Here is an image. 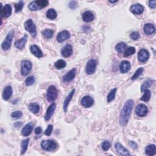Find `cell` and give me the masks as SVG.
Wrapping results in <instances>:
<instances>
[{"label":"cell","mask_w":156,"mask_h":156,"mask_svg":"<svg viewBox=\"0 0 156 156\" xmlns=\"http://www.w3.org/2000/svg\"><path fill=\"white\" fill-rule=\"evenodd\" d=\"M133 105H134V102L132 99H129L124 103L121 110L119 118V123L121 126H125L127 124L130 117Z\"/></svg>","instance_id":"obj_1"},{"label":"cell","mask_w":156,"mask_h":156,"mask_svg":"<svg viewBox=\"0 0 156 156\" xmlns=\"http://www.w3.org/2000/svg\"><path fill=\"white\" fill-rule=\"evenodd\" d=\"M48 4L49 2L47 0H37V1L31 2L29 5L28 8L31 11H36L47 7Z\"/></svg>","instance_id":"obj_2"},{"label":"cell","mask_w":156,"mask_h":156,"mask_svg":"<svg viewBox=\"0 0 156 156\" xmlns=\"http://www.w3.org/2000/svg\"><path fill=\"white\" fill-rule=\"evenodd\" d=\"M58 96V90L56 86L52 85L50 86L47 92V99L48 102L54 101Z\"/></svg>","instance_id":"obj_3"},{"label":"cell","mask_w":156,"mask_h":156,"mask_svg":"<svg viewBox=\"0 0 156 156\" xmlns=\"http://www.w3.org/2000/svg\"><path fill=\"white\" fill-rule=\"evenodd\" d=\"M41 147L44 151H53L57 148V144L55 141L52 140H43L41 143Z\"/></svg>","instance_id":"obj_4"},{"label":"cell","mask_w":156,"mask_h":156,"mask_svg":"<svg viewBox=\"0 0 156 156\" xmlns=\"http://www.w3.org/2000/svg\"><path fill=\"white\" fill-rule=\"evenodd\" d=\"M25 29L31 34L32 37H35L37 35L36 26L32 19H28L25 21L24 24Z\"/></svg>","instance_id":"obj_5"},{"label":"cell","mask_w":156,"mask_h":156,"mask_svg":"<svg viewBox=\"0 0 156 156\" xmlns=\"http://www.w3.org/2000/svg\"><path fill=\"white\" fill-rule=\"evenodd\" d=\"M14 34V31H11L8 34L6 37L3 41V43L2 44V48L4 51H8L11 48L12 40H13Z\"/></svg>","instance_id":"obj_6"},{"label":"cell","mask_w":156,"mask_h":156,"mask_svg":"<svg viewBox=\"0 0 156 156\" xmlns=\"http://www.w3.org/2000/svg\"><path fill=\"white\" fill-rule=\"evenodd\" d=\"M32 63L29 60H23L21 63V74L22 76H27L31 71Z\"/></svg>","instance_id":"obj_7"},{"label":"cell","mask_w":156,"mask_h":156,"mask_svg":"<svg viewBox=\"0 0 156 156\" xmlns=\"http://www.w3.org/2000/svg\"><path fill=\"white\" fill-rule=\"evenodd\" d=\"M97 66V62L95 59H90L88 60L86 65L85 72L87 75H91L96 72Z\"/></svg>","instance_id":"obj_8"},{"label":"cell","mask_w":156,"mask_h":156,"mask_svg":"<svg viewBox=\"0 0 156 156\" xmlns=\"http://www.w3.org/2000/svg\"><path fill=\"white\" fill-rule=\"evenodd\" d=\"M148 107L144 104H139L136 109V113L140 117H145L148 114Z\"/></svg>","instance_id":"obj_9"},{"label":"cell","mask_w":156,"mask_h":156,"mask_svg":"<svg viewBox=\"0 0 156 156\" xmlns=\"http://www.w3.org/2000/svg\"><path fill=\"white\" fill-rule=\"evenodd\" d=\"M81 105L85 108H90L94 104V99L90 96H85L81 101Z\"/></svg>","instance_id":"obj_10"},{"label":"cell","mask_w":156,"mask_h":156,"mask_svg":"<svg viewBox=\"0 0 156 156\" xmlns=\"http://www.w3.org/2000/svg\"><path fill=\"white\" fill-rule=\"evenodd\" d=\"M70 33L69 32V31L64 30L58 33L57 35V41L59 43H62L67 39L70 38Z\"/></svg>","instance_id":"obj_11"},{"label":"cell","mask_w":156,"mask_h":156,"mask_svg":"<svg viewBox=\"0 0 156 156\" xmlns=\"http://www.w3.org/2000/svg\"><path fill=\"white\" fill-rule=\"evenodd\" d=\"M73 54V47L71 44H66L62 48L61 50V54L63 57L67 58L70 57Z\"/></svg>","instance_id":"obj_12"},{"label":"cell","mask_w":156,"mask_h":156,"mask_svg":"<svg viewBox=\"0 0 156 156\" xmlns=\"http://www.w3.org/2000/svg\"><path fill=\"white\" fill-rule=\"evenodd\" d=\"M115 148L117 151V152L120 155H130V154L128 151V150L124 148L121 143H117L115 145Z\"/></svg>","instance_id":"obj_13"},{"label":"cell","mask_w":156,"mask_h":156,"mask_svg":"<svg viewBox=\"0 0 156 156\" xmlns=\"http://www.w3.org/2000/svg\"><path fill=\"white\" fill-rule=\"evenodd\" d=\"M12 93H13V90L12 87L10 85L6 86L3 92V95H2L3 99L5 101L9 100V98L12 96Z\"/></svg>","instance_id":"obj_14"},{"label":"cell","mask_w":156,"mask_h":156,"mask_svg":"<svg viewBox=\"0 0 156 156\" xmlns=\"http://www.w3.org/2000/svg\"><path fill=\"white\" fill-rule=\"evenodd\" d=\"M149 53L148 50L145 49H142L140 50V51L138 53V59L139 61L142 62H146L148 59L149 58Z\"/></svg>","instance_id":"obj_15"},{"label":"cell","mask_w":156,"mask_h":156,"mask_svg":"<svg viewBox=\"0 0 156 156\" xmlns=\"http://www.w3.org/2000/svg\"><path fill=\"white\" fill-rule=\"evenodd\" d=\"M75 89H73V90H72L70 93L69 94V95L66 96V99H65L64 102H63V109L64 110V112L66 113V112H67V109H68V107H69V105L70 102V101H72L73 97V95L75 94Z\"/></svg>","instance_id":"obj_16"},{"label":"cell","mask_w":156,"mask_h":156,"mask_svg":"<svg viewBox=\"0 0 156 156\" xmlns=\"http://www.w3.org/2000/svg\"><path fill=\"white\" fill-rule=\"evenodd\" d=\"M130 11L133 14L140 15L143 12L144 7L140 4H136L130 6Z\"/></svg>","instance_id":"obj_17"},{"label":"cell","mask_w":156,"mask_h":156,"mask_svg":"<svg viewBox=\"0 0 156 156\" xmlns=\"http://www.w3.org/2000/svg\"><path fill=\"white\" fill-rule=\"evenodd\" d=\"M27 40H28V36H27V35H25L21 39H20L15 42V47L17 48H18V50H22L25 47Z\"/></svg>","instance_id":"obj_18"},{"label":"cell","mask_w":156,"mask_h":156,"mask_svg":"<svg viewBox=\"0 0 156 156\" xmlns=\"http://www.w3.org/2000/svg\"><path fill=\"white\" fill-rule=\"evenodd\" d=\"M76 73V70L75 69H73L72 70H71L70 72H69L65 74L63 76V81L65 82L72 81L75 78Z\"/></svg>","instance_id":"obj_19"},{"label":"cell","mask_w":156,"mask_h":156,"mask_svg":"<svg viewBox=\"0 0 156 156\" xmlns=\"http://www.w3.org/2000/svg\"><path fill=\"white\" fill-rule=\"evenodd\" d=\"M1 14L2 17L8 18L12 14V7L10 5H6L3 8L2 6V10H1Z\"/></svg>","instance_id":"obj_20"},{"label":"cell","mask_w":156,"mask_h":156,"mask_svg":"<svg viewBox=\"0 0 156 156\" xmlns=\"http://www.w3.org/2000/svg\"><path fill=\"white\" fill-rule=\"evenodd\" d=\"M130 63L127 60H123L120 65V71L121 73H126L130 69Z\"/></svg>","instance_id":"obj_21"},{"label":"cell","mask_w":156,"mask_h":156,"mask_svg":"<svg viewBox=\"0 0 156 156\" xmlns=\"http://www.w3.org/2000/svg\"><path fill=\"white\" fill-rule=\"evenodd\" d=\"M56 108V104L55 103H53L49 106V107L47 110L46 115L44 116V120L46 121H48L50 120V118H51V117L53 116L54 112Z\"/></svg>","instance_id":"obj_22"},{"label":"cell","mask_w":156,"mask_h":156,"mask_svg":"<svg viewBox=\"0 0 156 156\" xmlns=\"http://www.w3.org/2000/svg\"><path fill=\"white\" fill-rule=\"evenodd\" d=\"M30 51L33 55L38 58H40L43 56V54L41 50L36 44H33L30 47Z\"/></svg>","instance_id":"obj_23"},{"label":"cell","mask_w":156,"mask_h":156,"mask_svg":"<svg viewBox=\"0 0 156 156\" xmlns=\"http://www.w3.org/2000/svg\"><path fill=\"white\" fill-rule=\"evenodd\" d=\"M33 130V125L31 123H28L23 127L21 130L22 135L25 137H28L32 133Z\"/></svg>","instance_id":"obj_24"},{"label":"cell","mask_w":156,"mask_h":156,"mask_svg":"<svg viewBox=\"0 0 156 156\" xmlns=\"http://www.w3.org/2000/svg\"><path fill=\"white\" fill-rule=\"evenodd\" d=\"M82 18V20L85 22L88 23V22H91L94 20L95 16H94V14L91 11H85V12L83 13Z\"/></svg>","instance_id":"obj_25"},{"label":"cell","mask_w":156,"mask_h":156,"mask_svg":"<svg viewBox=\"0 0 156 156\" xmlns=\"http://www.w3.org/2000/svg\"><path fill=\"white\" fill-rule=\"evenodd\" d=\"M143 31L145 34L148 35H150L155 32V28L152 24L147 23L143 27Z\"/></svg>","instance_id":"obj_26"},{"label":"cell","mask_w":156,"mask_h":156,"mask_svg":"<svg viewBox=\"0 0 156 156\" xmlns=\"http://www.w3.org/2000/svg\"><path fill=\"white\" fill-rule=\"evenodd\" d=\"M145 153L147 155L153 156L156 154V146L154 145H149L145 148Z\"/></svg>","instance_id":"obj_27"},{"label":"cell","mask_w":156,"mask_h":156,"mask_svg":"<svg viewBox=\"0 0 156 156\" xmlns=\"http://www.w3.org/2000/svg\"><path fill=\"white\" fill-rule=\"evenodd\" d=\"M29 109L32 113L36 114L39 112L40 106L37 103L32 102L29 105Z\"/></svg>","instance_id":"obj_28"},{"label":"cell","mask_w":156,"mask_h":156,"mask_svg":"<svg viewBox=\"0 0 156 156\" xmlns=\"http://www.w3.org/2000/svg\"><path fill=\"white\" fill-rule=\"evenodd\" d=\"M29 142V139H27L21 142V154H25L26 153V152L28 149Z\"/></svg>","instance_id":"obj_29"},{"label":"cell","mask_w":156,"mask_h":156,"mask_svg":"<svg viewBox=\"0 0 156 156\" xmlns=\"http://www.w3.org/2000/svg\"><path fill=\"white\" fill-rule=\"evenodd\" d=\"M46 15H47V18H48L51 20H55L57 18V14L56 11L54 9H50L47 12Z\"/></svg>","instance_id":"obj_30"},{"label":"cell","mask_w":156,"mask_h":156,"mask_svg":"<svg viewBox=\"0 0 156 156\" xmlns=\"http://www.w3.org/2000/svg\"><path fill=\"white\" fill-rule=\"evenodd\" d=\"M126 44L124 42H120L116 44L115 50L120 53H123L126 49Z\"/></svg>","instance_id":"obj_31"},{"label":"cell","mask_w":156,"mask_h":156,"mask_svg":"<svg viewBox=\"0 0 156 156\" xmlns=\"http://www.w3.org/2000/svg\"><path fill=\"white\" fill-rule=\"evenodd\" d=\"M153 82H154V81L151 80V79H148V80L145 81L141 86V91L144 92L146 90L148 89L149 87H150L152 85Z\"/></svg>","instance_id":"obj_32"},{"label":"cell","mask_w":156,"mask_h":156,"mask_svg":"<svg viewBox=\"0 0 156 156\" xmlns=\"http://www.w3.org/2000/svg\"><path fill=\"white\" fill-rule=\"evenodd\" d=\"M117 91V88H114V89H112V90L110 91V92L109 93V95L107 97V102H110L111 101H112L115 99Z\"/></svg>","instance_id":"obj_33"},{"label":"cell","mask_w":156,"mask_h":156,"mask_svg":"<svg viewBox=\"0 0 156 156\" xmlns=\"http://www.w3.org/2000/svg\"><path fill=\"white\" fill-rule=\"evenodd\" d=\"M54 65L56 66V68L57 69H62L63 68H65L66 65V62L63 60V59H59L58 60H57L55 63H54Z\"/></svg>","instance_id":"obj_34"},{"label":"cell","mask_w":156,"mask_h":156,"mask_svg":"<svg viewBox=\"0 0 156 156\" xmlns=\"http://www.w3.org/2000/svg\"><path fill=\"white\" fill-rule=\"evenodd\" d=\"M144 95L143 96L140 98V100L142 101H145V102H148L151 98V92L149 90L147 89L145 92H144Z\"/></svg>","instance_id":"obj_35"},{"label":"cell","mask_w":156,"mask_h":156,"mask_svg":"<svg viewBox=\"0 0 156 156\" xmlns=\"http://www.w3.org/2000/svg\"><path fill=\"white\" fill-rule=\"evenodd\" d=\"M136 48L134 47H129L127 48V49H126L123 55H124V57H129L131 55H133V54H135L136 53Z\"/></svg>","instance_id":"obj_36"},{"label":"cell","mask_w":156,"mask_h":156,"mask_svg":"<svg viewBox=\"0 0 156 156\" xmlns=\"http://www.w3.org/2000/svg\"><path fill=\"white\" fill-rule=\"evenodd\" d=\"M53 33L54 31L51 29H47L45 30H44L42 31V35L44 37H45L46 38H51L53 35Z\"/></svg>","instance_id":"obj_37"},{"label":"cell","mask_w":156,"mask_h":156,"mask_svg":"<svg viewBox=\"0 0 156 156\" xmlns=\"http://www.w3.org/2000/svg\"><path fill=\"white\" fill-rule=\"evenodd\" d=\"M24 2L23 1H20L17 3H15L14 5V7H15V10L16 12H19L20 11H21V10L23 9V6H24Z\"/></svg>","instance_id":"obj_38"},{"label":"cell","mask_w":156,"mask_h":156,"mask_svg":"<svg viewBox=\"0 0 156 156\" xmlns=\"http://www.w3.org/2000/svg\"><path fill=\"white\" fill-rule=\"evenodd\" d=\"M143 70H143V68H139V69L135 72L134 75H133L132 76V77L131 78V80L134 81V80L137 79L142 74Z\"/></svg>","instance_id":"obj_39"},{"label":"cell","mask_w":156,"mask_h":156,"mask_svg":"<svg viewBox=\"0 0 156 156\" xmlns=\"http://www.w3.org/2000/svg\"><path fill=\"white\" fill-rule=\"evenodd\" d=\"M111 146V144L110 143L107 141V140H105L104 142H102V143L101 144V148L104 151H107V150H109L110 149Z\"/></svg>","instance_id":"obj_40"},{"label":"cell","mask_w":156,"mask_h":156,"mask_svg":"<svg viewBox=\"0 0 156 156\" xmlns=\"http://www.w3.org/2000/svg\"><path fill=\"white\" fill-rule=\"evenodd\" d=\"M11 117L13 118H15V119H18L22 117L23 116V114L21 112V111L17 110V111H15V112H13L11 115Z\"/></svg>","instance_id":"obj_41"},{"label":"cell","mask_w":156,"mask_h":156,"mask_svg":"<svg viewBox=\"0 0 156 156\" xmlns=\"http://www.w3.org/2000/svg\"><path fill=\"white\" fill-rule=\"evenodd\" d=\"M35 79L34 76H29L26 78V79L25 81V84L27 86H31L35 83Z\"/></svg>","instance_id":"obj_42"},{"label":"cell","mask_w":156,"mask_h":156,"mask_svg":"<svg viewBox=\"0 0 156 156\" xmlns=\"http://www.w3.org/2000/svg\"><path fill=\"white\" fill-rule=\"evenodd\" d=\"M130 38L133 40H137L140 38V35L139 34V32H137V31H134V32H132L131 34H130Z\"/></svg>","instance_id":"obj_43"},{"label":"cell","mask_w":156,"mask_h":156,"mask_svg":"<svg viewBox=\"0 0 156 156\" xmlns=\"http://www.w3.org/2000/svg\"><path fill=\"white\" fill-rule=\"evenodd\" d=\"M53 125H51V124L48 125L47 129H46L45 131H44V134H45V135L47 136H51V133H52V131H53Z\"/></svg>","instance_id":"obj_44"},{"label":"cell","mask_w":156,"mask_h":156,"mask_svg":"<svg viewBox=\"0 0 156 156\" xmlns=\"http://www.w3.org/2000/svg\"><path fill=\"white\" fill-rule=\"evenodd\" d=\"M69 8L71 9H75L77 8L78 7V3L76 1H72L70 2L69 3Z\"/></svg>","instance_id":"obj_45"},{"label":"cell","mask_w":156,"mask_h":156,"mask_svg":"<svg viewBox=\"0 0 156 156\" xmlns=\"http://www.w3.org/2000/svg\"><path fill=\"white\" fill-rule=\"evenodd\" d=\"M129 144L130 146L132 149H137V148H138L137 144L135 142H133V141H130V142H129Z\"/></svg>","instance_id":"obj_46"},{"label":"cell","mask_w":156,"mask_h":156,"mask_svg":"<svg viewBox=\"0 0 156 156\" xmlns=\"http://www.w3.org/2000/svg\"><path fill=\"white\" fill-rule=\"evenodd\" d=\"M149 6L152 9H155L156 7V2L155 0L149 2Z\"/></svg>","instance_id":"obj_47"},{"label":"cell","mask_w":156,"mask_h":156,"mask_svg":"<svg viewBox=\"0 0 156 156\" xmlns=\"http://www.w3.org/2000/svg\"><path fill=\"white\" fill-rule=\"evenodd\" d=\"M41 132H42V129H41V127H37L35 129V133H36L37 135L40 134V133H41Z\"/></svg>","instance_id":"obj_48"},{"label":"cell","mask_w":156,"mask_h":156,"mask_svg":"<svg viewBox=\"0 0 156 156\" xmlns=\"http://www.w3.org/2000/svg\"><path fill=\"white\" fill-rule=\"evenodd\" d=\"M22 124H23V123H22V122L17 121V122L15 123L14 125V126H15V127H19L21 126H22Z\"/></svg>","instance_id":"obj_49"},{"label":"cell","mask_w":156,"mask_h":156,"mask_svg":"<svg viewBox=\"0 0 156 156\" xmlns=\"http://www.w3.org/2000/svg\"><path fill=\"white\" fill-rule=\"evenodd\" d=\"M109 2L110 3H117L118 2V1H109Z\"/></svg>","instance_id":"obj_50"}]
</instances>
